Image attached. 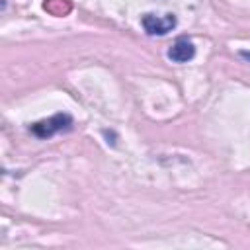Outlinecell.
Masks as SVG:
<instances>
[{
    "label": "cell",
    "mask_w": 250,
    "mask_h": 250,
    "mask_svg": "<svg viewBox=\"0 0 250 250\" xmlns=\"http://www.w3.org/2000/svg\"><path fill=\"white\" fill-rule=\"evenodd\" d=\"M72 125V117L68 113H57L49 119H41L37 123H33L29 127V131L37 137V139H49L53 137L55 133H61V131H68Z\"/></svg>",
    "instance_id": "1"
},
{
    "label": "cell",
    "mask_w": 250,
    "mask_h": 250,
    "mask_svg": "<svg viewBox=\"0 0 250 250\" xmlns=\"http://www.w3.org/2000/svg\"><path fill=\"white\" fill-rule=\"evenodd\" d=\"M195 55V47L188 37H178L174 45L168 49V59L174 62H188Z\"/></svg>",
    "instance_id": "3"
},
{
    "label": "cell",
    "mask_w": 250,
    "mask_h": 250,
    "mask_svg": "<svg viewBox=\"0 0 250 250\" xmlns=\"http://www.w3.org/2000/svg\"><path fill=\"white\" fill-rule=\"evenodd\" d=\"M141 23H143V29L148 33V35H166L170 33L178 20L174 14H164V16H156V14H145L141 18Z\"/></svg>",
    "instance_id": "2"
}]
</instances>
